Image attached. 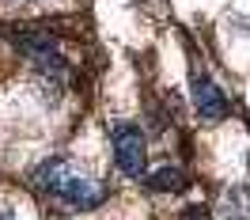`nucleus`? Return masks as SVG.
<instances>
[{
	"mask_svg": "<svg viewBox=\"0 0 250 220\" xmlns=\"http://www.w3.org/2000/svg\"><path fill=\"white\" fill-rule=\"evenodd\" d=\"M34 186L46 190L49 198H57V201H68L80 213H91V209H99V205L106 201V186L99 178H91L80 163H72V159H64V156H53L46 163H38Z\"/></svg>",
	"mask_w": 250,
	"mask_h": 220,
	"instance_id": "nucleus-1",
	"label": "nucleus"
},
{
	"mask_svg": "<svg viewBox=\"0 0 250 220\" xmlns=\"http://www.w3.org/2000/svg\"><path fill=\"white\" fill-rule=\"evenodd\" d=\"M220 213L228 220H247L250 217V190H231L224 198V205H220Z\"/></svg>",
	"mask_w": 250,
	"mask_h": 220,
	"instance_id": "nucleus-5",
	"label": "nucleus"
},
{
	"mask_svg": "<svg viewBox=\"0 0 250 220\" xmlns=\"http://www.w3.org/2000/svg\"><path fill=\"white\" fill-rule=\"evenodd\" d=\"M144 186L148 190H182L186 186V178H182V171L178 167H156L152 175H144Z\"/></svg>",
	"mask_w": 250,
	"mask_h": 220,
	"instance_id": "nucleus-4",
	"label": "nucleus"
},
{
	"mask_svg": "<svg viewBox=\"0 0 250 220\" xmlns=\"http://www.w3.org/2000/svg\"><path fill=\"white\" fill-rule=\"evenodd\" d=\"M189 95H193L197 114H201V118H208V122H216V118H224V114H228V99H224V91H220V88L205 76V72H193V76H189Z\"/></svg>",
	"mask_w": 250,
	"mask_h": 220,
	"instance_id": "nucleus-3",
	"label": "nucleus"
},
{
	"mask_svg": "<svg viewBox=\"0 0 250 220\" xmlns=\"http://www.w3.org/2000/svg\"><path fill=\"white\" fill-rule=\"evenodd\" d=\"M0 220H12V213H4V209H0Z\"/></svg>",
	"mask_w": 250,
	"mask_h": 220,
	"instance_id": "nucleus-6",
	"label": "nucleus"
},
{
	"mask_svg": "<svg viewBox=\"0 0 250 220\" xmlns=\"http://www.w3.org/2000/svg\"><path fill=\"white\" fill-rule=\"evenodd\" d=\"M110 141H114V159L129 178H141L144 175V159H148V148H144V133L133 122H118L110 129Z\"/></svg>",
	"mask_w": 250,
	"mask_h": 220,
	"instance_id": "nucleus-2",
	"label": "nucleus"
}]
</instances>
